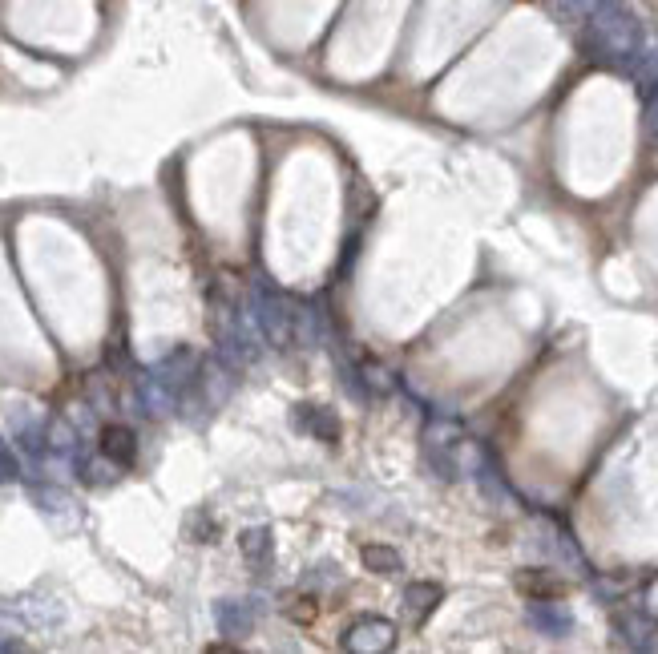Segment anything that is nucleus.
Instances as JSON below:
<instances>
[{"mask_svg":"<svg viewBox=\"0 0 658 654\" xmlns=\"http://www.w3.org/2000/svg\"><path fill=\"white\" fill-rule=\"evenodd\" d=\"M513 586L525 594V598H533V602H554V598H562L570 586L558 578V574H550V570H521L517 578H513Z\"/></svg>","mask_w":658,"mask_h":654,"instance_id":"obj_1","label":"nucleus"},{"mask_svg":"<svg viewBox=\"0 0 658 654\" xmlns=\"http://www.w3.org/2000/svg\"><path fill=\"white\" fill-rule=\"evenodd\" d=\"M287 614L295 622H311L315 618V598H295V606H287Z\"/></svg>","mask_w":658,"mask_h":654,"instance_id":"obj_4","label":"nucleus"},{"mask_svg":"<svg viewBox=\"0 0 658 654\" xmlns=\"http://www.w3.org/2000/svg\"><path fill=\"white\" fill-rule=\"evenodd\" d=\"M101 453H105L109 461H118V465H130V461L138 457L134 432H130L126 424H109V428L101 432Z\"/></svg>","mask_w":658,"mask_h":654,"instance_id":"obj_2","label":"nucleus"},{"mask_svg":"<svg viewBox=\"0 0 658 654\" xmlns=\"http://www.w3.org/2000/svg\"><path fill=\"white\" fill-rule=\"evenodd\" d=\"M364 566L368 570H380V574H396L400 570V558H396V550H388V545H364Z\"/></svg>","mask_w":658,"mask_h":654,"instance_id":"obj_3","label":"nucleus"}]
</instances>
